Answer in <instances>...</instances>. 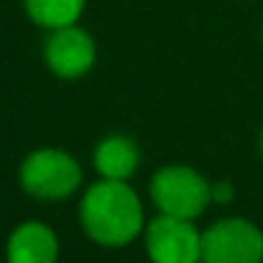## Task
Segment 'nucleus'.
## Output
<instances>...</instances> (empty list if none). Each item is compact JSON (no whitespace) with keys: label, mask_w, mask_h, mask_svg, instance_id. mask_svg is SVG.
Listing matches in <instances>:
<instances>
[{"label":"nucleus","mask_w":263,"mask_h":263,"mask_svg":"<svg viewBox=\"0 0 263 263\" xmlns=\"http://www.w3.org/2000/svg\"><path fill=\"white\" fill-rule=\"evenodd\" d=\"M82 228L97 246L120 248L143 233V204L120 179H100L80 202Z\"/></svg>","instance_id":"f257e3e1"},{"label":"nucleus","mask_w":263,"mask_h":263,"mask_svg":"<svg viewBox=\"0 0 263 263\" xmlns=\"http://www.w3.org/2000/svg\"><path fill=\"white\" fill-rule=\"evenodd\" d=\"M21 186L46 202H59L72 197L82 184V166L80 161L59 148H39L26 156L21 164Z\"/></svg>","instance_id":"f03ea898"},{"label":"nucleus","mask_w":263,"mask_h":263,"mask_svg":"<svg viewBox=\"0 0 263 263\" xmlns=\"http://www.w3.org/2000/svg\"><path fill=\"white\" fill-rule=\"evenodd\" d=\"M151 199L164 215L184 220L199 217L212 202L210 181L192 166H164L151 179Z\"/></svg>","instance_id":"7ed1b4c3"},{"label":"nucleus","mask_w":263,"mask_h":263,"mask_svg":"<svg viewBox=\"0 0 263 263\" xmlns=\"http://www.w3.org/2000/svg\"><path fill=\"white\" fill-rule=\"evenodd\" d=\"M202 263H263V233L243 217H228L202 233Z\"/></svg>","instance_id":"20e7f679"},{"label":"nucleus","mask_w":263,"mask_h":263,"mask_svg":"<svg viewBox=\"0 0 263 263\" xmlns=\"http://www.w3.org/2000/svg\"><path fill=\"white\" fill-rule=\"evenodd\" d=\"M146 251L154 263H202V233L192 220L161 212L146 225Z\"/></svg>","instance_id":"39448f33"},{"label":"nucleus","mask_w":263,"mask_h":263,"mask_svg":"<svg viewBox=\"0 0 263 263\" xmlns=\"http://www.w3.org/2000/svg\"><path fill=\"white\" fill-rule=\"evenodd\" d=\"M44 57H46L49 69L57 77L77 80L92 69L97 49H95V41L87 31L72 23V26H62V28L51 31V36L46 39V46H44Z\"/></svg>","instance_id":"423d86ee"},{"label":"nucleus","mask_w":263,"mask_h":263,"mask_svg":"<svg viewBox=\"0 0 263 263\" xmlns=\"http://www.w3.org/2000/svg\"><path fill=\"white\" fill-rule=\"evenodd\" d=\"M5 256L8 263H57L59 258L57 233L44 222H23L10 233Z\"/></svg>","instance_id":"0eeeda50"},{"label":"nucleus","mask_w":263,"mask_h":263,"mask_svg":"<svg viewBox=\"0 0 263 263\" xmlns=\"http://www.w3.org/2000/svg\"><path fill=\"white\" fill-rule=\"evenodd\" d=\"M138 164H141V151L136 141L128 136H120V133L107 136L95 148V169L102 179L128 181V176H133Z\"/></svg>","instance_id":"6e6552de"},{"label":"nucleus","mask_w":263,"mask_h":263,"mask_svg":"<svg viewBox=\"0 0 263 263\" xmlns=\"http://www.w3.org/2000/svg\"><path fill=\"white\" fill-rule=\"evenodd\" d=\"M85 3L87 0H23L31 21L49 31L77 23L85 13Z\"/></svg>","instance_id":"1a4fd4ad"},{"label":"nucleus","mask_w":263,"mask_h":263,"mask_svg":"<svg viewBox=\"0 0 263 263\" xmlns=\"http://www.w3.org/2000/svg\"><path fill=\"white\" fill-rule=\"evenodd\" d=\"M210 194H212V202H217V204H228L230 199H233V194H235V189H233V184L230 181H215V184H210Z\"/></svg>","instance_id":"9d476101"},{"label":"nucleus","mask_w":263,"mask_h":263,"mask_svg":"<svg viewBox=\"0 0 263 263\" xmlns=\"http://www.w3.org/2000/svg\"><path fill=\"white\" fill-rule=\"evenodd\" d=\"M261 154H263V133H261Z\"/></svg>","instance_id":"9b49d317"}]
</instances>
